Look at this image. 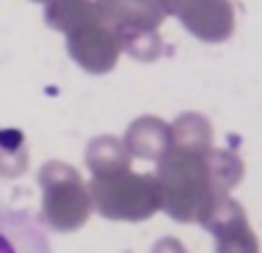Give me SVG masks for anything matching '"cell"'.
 <instances>
[{
    "instance_id": "5",
    "label": "cell",
    "mask_w": 262,
    "mask_h": 253,
    "mask_svg": "<svg viewBox=\"0 0 262 253\" xmlns=\"http://www.w3.org/2000/svg\"><path fill=\"white\" fill-rule=\"evenodd\" d=\"M97 16H99V12H97V5L92 0H49L44 12L46 23L53 30L64 32V35Z\"/></svg>"
},
{
    "instance_id": "7",
    "label": "cell",
    "mask_w": 262,
    "mask_h": 253,
    "mask_svg": "<svg viewBox=\"0 0 262 253\" xmlns=\"http://www.w3.org/2000/svg\"><path fill=\"white\" fill-rule=\"evenodd\" d=\"M189 3H191V0H159L163 14H172V16H180L182 9H184Z\"/></svg>"
},
{
    "instance_id": "2",
    "label": "cell",
    "mask_w": 262,
    "mask_h": 253,
    "mask_svg": "<svg viewBox=\"0 0 262 253\" xmlns=\"http://www.w3.org/2000/svg\"><path fill=\"white\" fill-rule=\"evenodd\" d=\"M0 253H51L49 230L28 209L0 200Z\"/></svg>"
},
{
    "instance_id": "8",
    "label": "cell",
    "mask_w": 262,
    "mask_h": 253,
    "mask_svg": "<svg viewBox=\"0 0 262 253\" xmlns=\"http://www.w3.org/2000/svg\"><path fill=\"white\" fill-rule=\"evenodd\" d=\"M35 3H49V0H35Z\"/></svg>"
},
{
    "instance_id": "4",
    "label": "cell",
    "mask_w": 262,
    "mask_h": 253,
    "mask_svg": "<svg viewBox=\"0 0 262 253\" xmlns=\"http://www.w3.org/2000/svg\"><path fill=\"white\" fill-rule=\"evenodd\" d=\"M95 5L113 30H157L166 18L159 0H97Z\"/></svg>"
},
{
    "instance_id": "1",
    "label": "cell",
    "mask_w": 262,
    "mask_h": 253,
    "mask_svg": "<svg viewBox=\"0 0 262 253\" xmlns=\"http://www.w3.org/2000/svg\"><path fill=\"white\" fill-rule=\"evenodd\" d=\"M67 49L81 67L95 74L113 69L120 58V51H122L118 32L99 16L67 32Z\"/></svg>"
},
{
    "instance_id": "6",
    "label": "cell",
    "mask_w": 262,
    "mask_h": 253,
    "mask_svg": "<svg viewBox=\"0 0 262 253\" xmlns=\"http://www.w3.org/2000/svg\"><path fill=\"white\" fill-rule=\"evenodd\" d=\"M120 39V49L138 60H154L163 51V41L157 30H115Z\"/></svg>"
},
{
    "instance_id": "3",
    "label": "cell",
    "mask_w": 262,
    "mask_h": 253,
    "mask_svg": "<svg viewBox=\"0 0 262 253\" xmlns=\"http://www.w3.org/2000/svg\"><path fill=\"white\" fill-rule=\"evenodd\" d=\"M177 18L191 35L207 44L226 41L235 32V7L230 0H191Z\"/></svg>"
}]
</instances>
